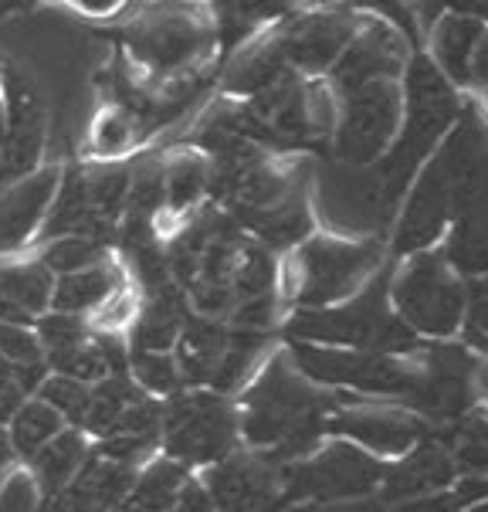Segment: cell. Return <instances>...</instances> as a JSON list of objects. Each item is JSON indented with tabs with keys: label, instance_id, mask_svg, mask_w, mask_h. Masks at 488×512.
I'll return each mask as SVG.
<instances>
[{
	"label": "cell",
	"instance_id": "7a4b0ae2",
	"mask_svg": "<svg viewBox=\"0 0 488 512\" xmlns=\"http://www.w3.org/2000/svg\"><path fill=\"white\" fill-rule=\"evenodd\" d=\"M241 451L238 411L231 397L211 394V390L183 387L163 401L160 421V455L170 458L190 472H204L221 465Z\"/></svg>",
	"mask_w": 488,
	"mask_h": 512
},
{
	"label": "cell",
	"instance_id": "d6a6232c",
	"mask_svg": "<svg viewBox=\"0 0 488 512\" xmlns=\"http://www.w3.org/2000/svg\"><path fill=\"white\" fill-rule=\"evenodd\" d=\"M485 282H488V275H485Z\"/></svg>",
	"mask_w": 488,
	"mask_h": 512
},
{
	"label": "cell",
	"instance_id": "44dd1931",
	"mask_svg": "<svg viewBox=\"0 0 488 512\" xmlns=\"http://www.w3.org/2000/svg\"><path fill=\"white\" fill-rule=\"evenodd\" d=\"M455 479V468H451V458L444 455L441 448H417L404 465H397L390 472V492L404 499H417V496H431V492H444V485H451Z\"/></svg>",
	"mask_w": 488,
	"mask_h": 512
},
{
	"label": "cell",
	"instance_id": "f1b7e54d",
	"mask_svg": "<svg viewBox=\"0 0 488 512\" xmlns=\"http://www.w3.org/2000/svg\"><path fill=\"white\" fill-rule=\"evenodd\" d=\"M468 75H472V82L485 85L488 89V31L478 38V45L472 51V65H468Z\"/></svg>",
	"mask_w": 488,
	"mask_h": 512
},
{
	"label": "cell",
	"instance_id": "d6986e66",
	"mask_svg": "<svg viewBox=\"0 0 488 512\" xmlns=\"http://www.w3.org/2000/svg\"><path fill=\"white\" fill-rule=\"evenodd\" d=\"M65 428H68V424L58 418V411H51L41 397L31 394L28 401L17 404V411L7 418L4 435H7V441H11L14 458L24 468L41 448L48 445V441H55Z\"/></svg>",
	"mask_w": 488,
	"mask_h": 512
},
{
	"label": "cell",
	"instance_id": "6da1fadb",
	"mask_svg": "<svg viewBox=\"0 0 488 512\" xmlns=\"http://www.w3.org/2000/svg\"><path fill=\"white\" fill-rule=\"evenodd\" d=\"M383 251L377 241H343L336 234H312L295 248L292 262L278 275V289L295 309H326L353 299L377 275Z\"/></svg>",
	"mask_w": 488,
	"mask_h": 512
},
{
	"label": "cell",
	"instance_id": "f546056e",
	"mask_svg": "<svg viewBox=\"0 0 488 512\" xmlns=\"http://www.w3.org/2000/svg\"><path fill=\"white\" fill-rule=\"evenodd\" d=\"M72 11L85 14V17H116L122 7L112 4V0H95V4H72Z\"/></svg>",
	"mask_w": 488,
	"mask_h": 512
},
{
	"label": "cell",
	"instance_id": "3957f363",
	"mask_svg": "<svg viewBox=\"0 0 488 512\" xmlns=\"http://www.w3.org/2000/svg\"><path fill=\"white\" fill-rule=\"evenodd\" d=\"M126 62L150 85L200 75L214 45V24L197 11H150L126 28Z\"/></svg>",
	"mask_w": 488,
	"mask_h": 512
},
{
	"label": "cell",
	"instance_id": "8992f818",
	"mask_svg": "<svg viewBox=\"0 0 488 512\" xmlns=\"http://www.w3.org/2000/svg\"><path fill=\"white\" fill-rule=\"evenodd\" d=\"M285 357L309 384L316 387H353L363 394L407 397L421 380V367L404 357H383L366 350H333V346L285 343Z\"/></svg>",
	"mask_w": 488,
	"mask_h": 512
},
{
	"label": "cell",
	"instance_id": "ac0fdd59",
	"mask_svg": "<svg viewBox=\"0 0 488 512\" xmlns=\"http://www.w3.org/2000/svg\"><path fill=\"white\" fill-rule=\"evenodd\" d=\"M485 34V24L475 14H441V21L434 24V68L451 78L458 85H468V65H472V51L478 45V38Z\"/></svg>",
	"mask_w": 488,
	"mask_h": 512
},
{
	"label": "cell",
	"instance_id": "d4e9b609",
	"mask_svg": "<svg viewBox=\"0 0 488 512\" xmlns=\"http://www.w3.org/2000/svg\"><path fill=\"white\" fill-rule=\"evenodd\" d=\"M455 462L465 468V472H472L475 479H485L488 475V421L485 418H472L461 428Z\"/></svg>",
	"mask_w": 488,
	"mask_h": 512
},
{
	"label": "cell",
	"instance_id": "7c38bea8",
	"mask_svg": "<svg viewBox=\"0 0 488 512\" xmlns=\"http://www.w3.org/2000/svg\"><path fill=\"white\" fill-rule=\"evenodd\" d=\"M61 180V163H48L28 180L0 187V258L28 255L45 224L51 197Z\"/></svg>",
	"mask_w": 488,
	"mask_h": 512
},
{
	"label": "cell",
	"instance_id": "277c9868",
	"mask_svg": "<svg viewBox=\"0 0 488 512\" xmlns=\"http://www.w3.org/2000/svg\"><path fill=\"white\" fill-rule=\"evenodd\" d=\"M0 112H4V153H0V187L28 180L48 167L51 112L41 82L17 58L0 65Z\"/></svg>",
	"mask_w": 488,
	"mask_h": 512
},
{
	"label": "cell",
	"instance_id": "5bb4252c",
	"mask_svg": "<svg viewBox=\"0 0 488 512\" xmlns=\"http://www.w3.org/2000/svg\"><path fill=\"white\" fill-rule=\"evenodd\" d=\"M133 482L136 468L112 462L92 448V458L82 465L72 485L45 506H34V512H116L133 489Z\"/></svg>",
	"mask_w": 488,
	"mask_h": 512
},
{
	"label": "cell",
	"instance_id": "1f68e13d",
	"mask_svg": "<svg viewBox=\"0 0 488 512\" xmlns=\"http://www.w3.org/2000/svg\"><path fill=\"white\" fill-rule=\"evenodd\" d=\"M0 65H4V55H0Z\"/></svg>",
	"mask_w": 488,
	"mask_h": 512
},
{
	"label": "cell",
	"instance_id": "9c48e42d",
	"mask_svg": "<svg viewBox=\"0 0 488 512\" xmlns=\"http://www.w3.org/2000/svg\"><path fill=\"white\" fill-rule=\"evenodd\" d=\"M383 475V468L370 455L356 451V445L336 441V445L316 451L295 465L282 468V492L289 502L299 499H339L370 492Z\"/></svg>",
	"mask_w": 488,
	"mask_h": 512
},
{
	"label": "cell",
	"instance_id": "484cf974",
	"mask_svg": "<svg viewBox=\"0 0 488 512\" xmlns=\"http://www.w3.org/2000/svg\"><path fill=\"white\" fill-rule=\"evenodd\" d=\"M31 394H34L31 380H24L14 367H7V363L0 360V428H4L7 418L17 411V404L28 401Z\"/></svg>",
	"mask_w": 488,
	"mask_h": 512
},
{
	"label": "cell",
	"instance_id": "2e32d148",
	"mask_svg": "<svg viewBox=\"0 0 488 512\" xmlns=\"http://www.w3.org/2000/svg\"><path fill=\"white\" fill-rule=\"evenodd\" d=\"M126 285H129V275L116 258V251H112L109 258L82 268V272L55 279V292H51L48 312H65V316H78L89 323L95 312L106 306L116 292L126 289Z\"/></svg>",
	"mask_w": 488,
	"mask_h": 512
},
{
	"label": "cell",
	"instance_id": "603a6c76",
	"mask_svg": "<svg viewBox=\"0 0 488 512\" xmlns=\"http://www.w3.org/2000/svg\"><path fill=\"white\" fill-rule=\"evenodd\" d=\"M126 377L133 380L143 394L156 397V401H167V397L183 390V377H180V367H177V360H173V353L129 350Z\"/></svg>",
	"mask_w": 488,
	"mask_h": 512
},
{
	"label": "cell",
	"instance_id": "e0dca14e",
	"mask_svg": "<svg viewBox=\"0 0 488 512\" xmlns=\"http://www.w3.org/2000/svg\"><path fill=\"white\" fill-rule=\"evenodd\" d=\"M89 458H92V441L75 428H65L55 441H48V445L21 468V475L31 482L34 506H45L58 492H65Z\"/></svg>",
	"mask_w": 488,
	"mask_h": 512
},
{
	"label": "cell",
	"instance_id": "7402d4cb",
	"mask_svg": "<svg viewBox=\"0 0 488 512\" xmlns=\"http://www.w3.org/2000/svg\"><path fill=\"white\" fill-rule=\"evenodd\" d=\"M28 255H34L48 268L51 279H65V275H75V272H82V268L109 258L112 248L99 245V241H89V238H58V241H45V245L31 248Z\"/></svg>",
	"mask_w": 488,
	"mask_h": 512
},
{
	"label": "cell",
	"instance_id": "4316f807",
	"mask_svg": "<svg viewBox=\"0 0 488 512\" xmlns=\"http://www.w3.org/2000/svg\"><path fill=\"white\" fill-rule=\"evenodd\" d=\"M465 502L458 499V492H431V496H417L404 502L397 512H461Z\"/></svg>",
	"mask_w": 488,
	"mask_h": 512
},
{
	"label": "cell",
	"instance_id": "5b68a950",
	"mask_svg": "<svg viewBox=\"0 0 488 512\" xmlns=\"http://www.w3.org/2000/svg\"><path fill=\"white\" fill-rule=\"evenodd\" d=\"M397 319L411 333L455 336L468 312L465 282L444 265L438 251H417L390 282Z\"/></svg>",
	"mask_w": 488,
	"mask_h": 512
},
{
	"label": "cell",
	"instance_id": "8fae6325",
	"mask_svg": "<svg viewBox=\"0 0 488 512\" xmlns=\"http://www.w3.org/2000/svg\"><path fill=\"white\" fill-rule=\"evenodd\" d=\"M356 38V21L343 11H322V14H302L299 21L289 24L282 34H275L282 58L295 75H322L333 72L350 41Z\"/></svg>",
	"mask_w": 488,
	"mask_h": 512
},
{
	"label": "cell",
	"instance_id": "ffe728a7",
	"mask_svg": "<svg viewBox=\"0 0 488 512\" xmlns=\"http://www.w3.org/2000/svg\"><path fill=\"white\" fill-rule=\"evenodd\" d=\"M444 265L465 279L488 275V214H458L441 251Z\"/></svg>",
	"mask_w": 488,
	"mask_h": 512
},
{
	"label": "cell",
	"instance_id": "cb8c5ba5",
	"mask_svg": "<svg viewBox=\"0 0 488 512\" xmlns=\"http://www.w3.org/2000/svg\"><path fill=\"white\" fill-rule=\"evenodd\" d=\"M89 390H92V384H82V380L45 373V380H41L38 390H34V397H41L51 411H58V418L65 421L68 428L78 431V424L85 418V407H89Z\"/></svg>",
	"mask_w": 488,
	"mask_h": 512
},
{
	"label": "cell",
	"instance_id": "4fadbf2b",
	"mask_svg": "<svg viewBox=\"0 0 488 512\" xmlns=\"http://www.w3.org/2000/svg\"><path fill=\"white\" fill-rule=\"evenodd\" d=\"M448 218H451V180L438 163V156H434L411 190L404 221H400V228L394 234V248L400 255L431 251Z\"/></svg>",
	"mask_w": 488,
	"mask_h": 512
},
{
	"label": "cell",
	"instance_id": "52a82bcc",
	"mask_svg": "<svg viewBox=\"0 0 488 512\" xmlns=\"http://www.w3.org/2000/svg\"><path fill=\"white\" fill-rule=\"evenodd\" d=\"M31 329L38 336L48 373L82 380V384H102L126 373V336L99 333L85 319L65 316V312H45L41 319H34Z\"/></svg>",
	"mask_w": 488,
	"mask_h": 512
},
{
	"label": "cell",
	"instance_id": "30bf717a",
	"mask_svg": "<svg viewBox=\"0 0 488 512\" xmlns=\"http://www.w3.org/2000/svg\"><path fill=\"white\" fill-rule=\"evenodd\" d=\"M214 512H285L289 499L282 492V468L258 451H234L221 465L197 472Z\"/></svg>",
	"mask_w": 488,
	"mask_h": 512
},
{
	"label": "cell",
	"instance_id": "9a60e30c",
	"mask_svg": "<svg viewBox=\"0 0 488 512\" xmlns=\"http://www.w3.org/2000/svg\"><path fill=\"white\" fill-rule=\"evenodd\" d=\"M326 431L339 438L360 441L380 455H404L421 438V421L404 411H380V407H346L326 418Z\"/></svg>",
	"mask_w": 488,
	"mask_h": 512
},
{
	"label": "cell",
	"instance_id": "ba28073f",
	"mask_svg": "<svg viewBox=\"0 0 488 512\" xmlns=\"http://www.w3.org/2000/svg\"><path fill=\"white\" fill-rule=\"evenodd\" d=\"M400 123V92L394 82H370L343 95L336 123V156L343 167H366L387 153Z\"/></svg>",
	"mask_w": 488,
	"mask_h": 512
},
{
	"label": "cell",
	"instance_id": "83f0119b",
	"mask_svg": "<svg viewBox=\"0 0 488 512\" xmlns=\"http://www.w3.org/2000/svg\"><path fill=\"white\" fill-rule=\"evenodd\" d=\"M14 475H21V462L14 458L11 441H7L4 428H0V492L7 489V482H11Z\"/></svg>",
	"mask_w": 488,
	"mask_h": 512
},
{
	"label": "cell",
	"instance_id": "4dcf8cb0",
	"mask_svg": "<svg viewBox=\"0 0 488 512\" xmlns=\"http://www.w3.org/2000/svg\"><path fill=\"white\" fill-rule=\"evenodd\" d=\"M0 153H4V112H0Z\"/></svg>",
	"mask_w": 488,
	"mask_h": 512
}]
</instances>
